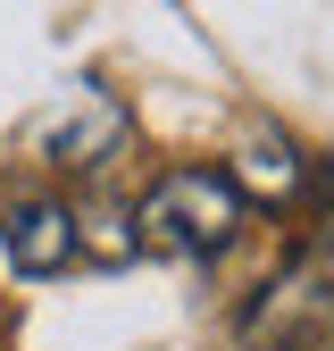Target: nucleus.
I'll return each mask as SVG.
<instances>
[{"label": "nucleus", "instance_id": "nucleus-1", "mask_svg": "<svg viewBox=\"0 0 334 351\" xmlns=\"http://www.w3.org/2000/svg\"><path fill=\"white\" fill-rule=\"evenodd\" d=\"M242 209H250L242 176H226V167H167L142 193V209H134V243L159 251V259H218L242 234Z\"/></svg>", "mask_w": 334, "mask_h": 351}, {"label": "nucleus", "instance_id": "nucleus-2", "mask_svg": "<svg viewBox=\"0 0 334 351\" xmlns=\"http://www.w3.org/2000/svg\"><path fill=\"white\" fill-rule=\"evenodd\" d=\"M334 318V226L318 234V251L301 259V268H292V276H276L268 285V301H259V310H250V343H301V335H318Z\"/></svg>", "mask_w": 334, "mask_h": 351}, {"label": "nucleus", "instance_id": "nucleus-3", "mask_svg": "<svg viewBox=\"0 0 334 351\" xmlns=\"http://www.w3.org/2000/svg\"><path fill=\"white\" fill-rule=\"evenodd\" d=\"M0 251H9V268L17 276H59L67 259L84 251V234H75V209L67 201H9L0 209Z\"/></svg>", "mask_w": 334, "mask_h": 351}]
</instances>
